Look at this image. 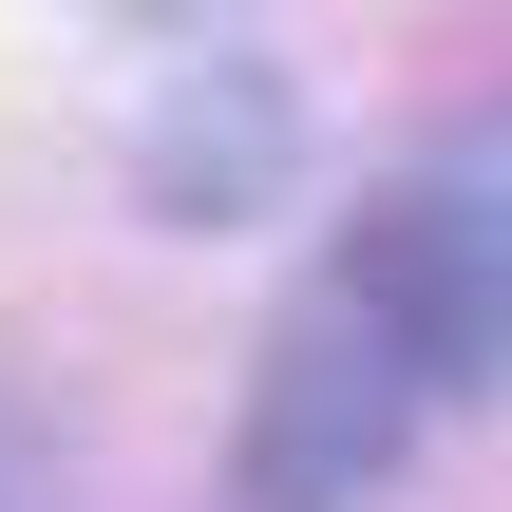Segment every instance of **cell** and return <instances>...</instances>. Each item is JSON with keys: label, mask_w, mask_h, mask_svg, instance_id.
<instances>
[{"label": "cell", "mask_w": 512, "mask_h": 512, "mask_svg": "<svg viewBox=\"0 0 512 512\" xmlns=\"http://www.w3.org/2000/svg\"><path fill=\"white\" fill-rule=\"evenodd\" d=\"M323 285L399 342L418 399H494V380H512V152H437V171H399V190L342 228Z\"/></svg>", "instance_id": "obj_1"}, {"label": "cell", "mask_w": 512, "mask_h": 512, "mask_svg": "<svg viewBox=\"0 0 512 512\" xmlns=\"http://www.w3.org/2000/svg\"><path fill=\"white\" fill-rule=\"evenodd\" d=\"M399 418H418L399 342H380L342 285H304V323H285L266 380H247V512H361L399 475Z\"/></svg>", "instance_id": "obj_2"}, {"label": "cell", "mask_w": 512, "mask_h": 512, "mask_svg": "<svg viewBox=\"0 0 512 512\" xmlns=\"http://www.w3.org/2000/svg\"><path fill=\"white\" fill-rule=\"evenodd\" d=\"M266 152H285V114H266V76H209V95H190V133H171V209H209L228 171L266 190Z\"/></svg>", "instance_id": "obj_3"}]
</instances>
